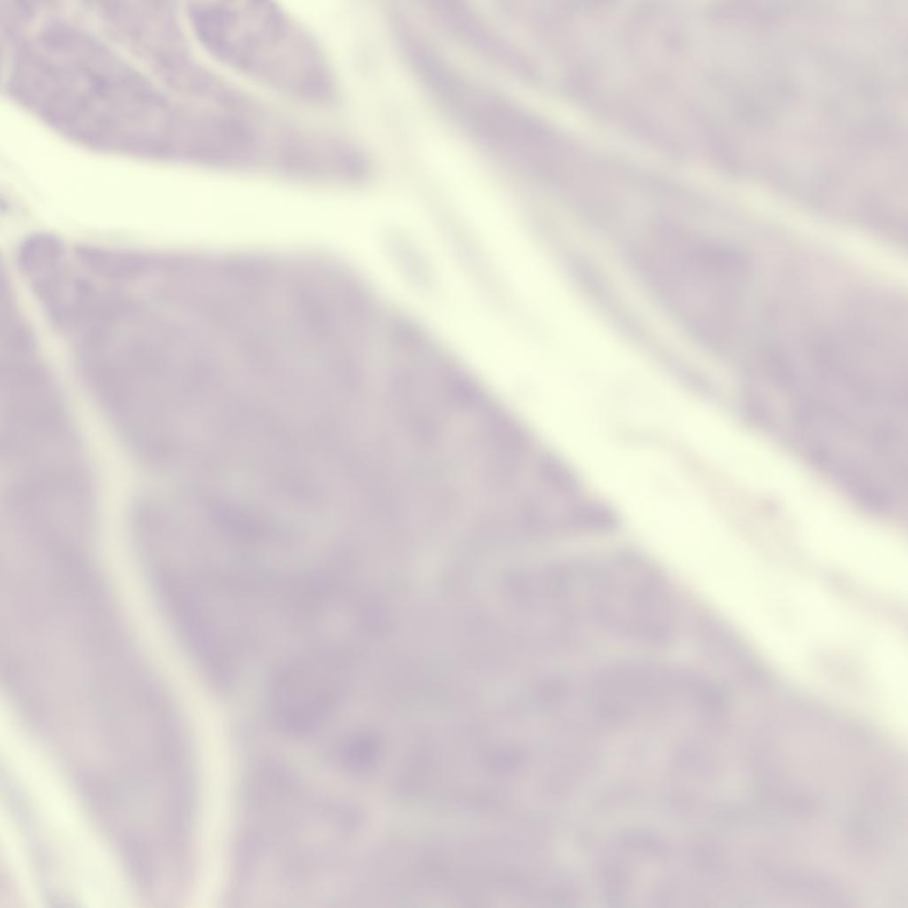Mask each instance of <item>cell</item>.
<instances>
[{"label":"cell","mask_w":908,"mask_h":908,"mask_svg":"<svg viewBox=\"0 0 908 908\" xmlns=\"http://www.w3.org/2000/svg\"><path fill=\"white\" fill-rule=\"evenodd\" d=\"M567 522L576 530L607 533L618 527L619 520L615 512L607 505L588 501L573 506L568 512Z\"/></svg>","instance_id":"obj_7"},{"label":"cell","mask_w":908,"mask_h":908,"mask_svg":"<svg viewBox=\"0 0 908 908\" xmlns=\"http://www.w3.org/2000/svg\"><path fill=\"white\" fill-rule=\"evenodd\" d=\"M299 669L279 689L276 698L277 718L283 728L296 734L320 725L333 706L335 689L319 671Z\"/></svg>","instance_id":"obj_3"},{"label":"cell","mask_w":908,"mask_h":908,"mask_svg":"<svg viewBox=\"0 0 908 908\" xmlns=\"http://www.w3.org/2000/svg\"><path fill=\"white\" fill-rule=\"evenodd\" d=\"M65 253V245L59 238L48 232H36L18 246L15 262L20 272L35 276L56 267Z\"/></svg>","instance_id":"obj_5"},{"label":"cell","mask_w":908,"mask_h":908,"mask_svg":"<svg viewBox=\"0 0 908 908\" xmlns=\"http://www.w3.org/2000/svg\"><path fill=\"white\" fill-rule=\"evenodd\" d=\"M75 256L91 273L105 279L131 282L145 278L160 262L145 253L114 250L92 245H79Z\"/></svg>","instance_id":"obj_4"},{"label":"cell","mask_w":908,"mask_h":908,"mask_svg":"<svg viewBox=\"0 0 908 908\" xmlns=\"http://www.w3.org/2000/svg\"><path fill=\"white\" fill-rule=\"evenodd\" d=\"M16 85L43 116L74 135L123 141L150 135L163 104L148 83L96 40L52 27L24 50Z\"/></svg>","instance_id":"obj_1"},{"label":"cell","mask_w":908,"mask_h":908,"mask_svg":"<svg viewBox=\"0 0 908 908\" xmlns=\"http://www.w3.org/2000/svg\"><path fill=\"white\" fill-rule=\"evenodd\" d=\"M200 43L220 63L289 98L329 106L337 82L319 43L278 4L215 1L190 8Z\"/></svg>","instance_id":"obj_2"},{"label":"cell","mask_w":908,"mask_h":908,"mask_svg":"<svg viewBox=\"0 0 908 908\" xmlns=\"http://www.w3.org/2000/svg\"><path fill=\"white\" fill-rule=\"evenodd\" d=\"M543 472L547 482L559 493L569 496L578 491L577 476L562 460L548 458L544 463Z\"/></svg>","instance_id":"obj_8"},{"label":"cell","mask_w":908,"mask_h":908,"mask_svg":"<svg viewBox=\"0 0 908 908\" xmlns=\"http://www.w3.org/2000/svg\"><path fill=\"white\" fill-rule=\"evenodd\" d=\"M124 865L136 886L148 892L154 885V865L146 839L138 831L127 830L120 837Z\"/></svg>","instance_id":"obj_6"}]
</instances>
